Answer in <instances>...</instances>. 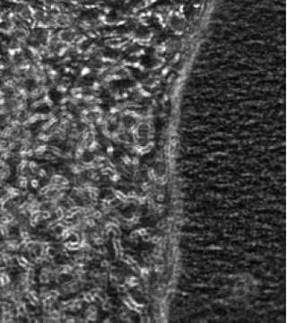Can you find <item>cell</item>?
<instances>
[{
  "label": "cell",
  "instance_id": "ba28073f",
  "mask_svg": "<svg viewBox=\"0 0 287 323\" xmlns=\"http://www.w3.org/2000/svg\"><path fill=\"white\" fill-rule=\"evenodd\" d=\"M157 199L159 200V201H162V199H163V196H162V195L158 196V197H157Z\"/></svg>",
  "mask_w": 287,
  "mask_h": 323
},
{
  "label": "cell",
  "instance_id": "6da1fadb",
  "mask_svg": "<svg viewBox=\"0 0 287 323\" xmlns=\"http://www.w3.org/2000/svg\"><path fill=\"white\" fill-rule=\"evenodd\" d=\"M128 284H129L131 286H135V285H137V279L135 278V277H130V278H129V282H128Z\"/></svg>",
  "mask_w": 287,
  "mask_h": 323
},
{
  "label": "cell",
  "instance_id": "9c48e42d",
  "mask_svg": "<svg viewBox=\"0 0 287 323\" xmlns=\"http://www.w3.org/2000/svg\"><path fill=\"white\" fill-rule=\"evenodd\" d=\"M162 266H161V265H160V266H159V267H156V269H155V270H156V271H158V270H159V271H161V270H162Z\"/></svg>",
  "mask_w": 287,
  "mask_h": 323
},
{
  "label": "cell",
  "instance_id": "8992f818",
  "mask_svg": "<svg viewBox=\"0 0 287 323\" xmlns=\"http://www.w3.org/2000/svg\"><path fill=\"white\" fill-rule=\"evenodd\" d=\"M141 272H142V275H148V270H147L146 269H143L142 270H141Z\"/></svg>",
  "mask_w": 287,
  "mask_h": 323
},
{
  "label": "cell",
  "instance_id": "5b68a950",
  "mask_svg": "<svg viewBox=\"0 0 287 323\" xmlns=\"http://www.w3.org/2000/svg\"><path fill=\"white\" fill-rule=\"evenodd\" d=\"M138 201H139V203L140 204H145V201H146V199H145V198H140L138 199Z\"/></svg>",
  "mask_w": 287,
  "mask_h": 323
},
{
  "label": "cell",
  "instance_id": "52a82bcc",
  "mask_svg": "<svg viewBox=\"0 0 287 323\" xmlns=\"http://www.w3.org/2000/svg\"><path fill=\"white\" fill-rule=\"evenodd\" d=\"M142 188H143V190H149V188H150V187H148V186H147V185H146V184H145V185H144V184H143V187H142Z\"/></svg>",
  "mask_w": 287,
  "mask_h": 323
},
{
  "label": "cell",
  "instance_id": "277c9868",
  "mask_svg": "<svg viewBox=\"0 0 287 323\" xmlns=\"http://www.w3.org/2000/svg\"><path fill=\"white\" fill-rule=\"evenodd\" d=\"M142 237H143V241H149L151 240V237H149V236L147 235V234H145V235L142 236Z\"/></svg>",
  "mask_w": 287,
  "mask_h": 323
},
{
  "label": "cell",
  "instance_id": "7a4b0ae2",
  "mask_svg": "<svg viewBox=\"0 0 287 323\" xmlns=\"http://www.w3.org/2000/svg\"><path fill=\"white\" fill-rule=\"evenodd\" d=\"M160 240H161V237H158V236H154V237L151 238L150 241H152V242L154 243V244H157V243L160 241Z\"/></svg>",
  "mask_w": 287,
  "mask_h": 323
},
{
  "label": "cell",
  "instance_id": "3957f363",
  "mask_svg": "<svg viewBox=\"0 0 287 323\" xmlns=\"http://www.w3.org/2000/svg\"><path fill=\"white\" fill-rule=\"evenodd\" d=\"M137 233L140 236H144V235H145V234H147V232L145 229H139L138 231H137Z\"/></svg>",
  "mask_w": 287,
  "mask_h": 323
}]
</instances>
